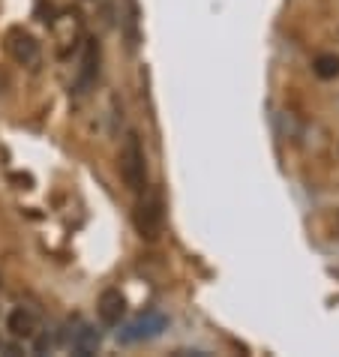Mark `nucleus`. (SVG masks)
<instances>
[{
    "label": "nucleus",
    "instance_id": "6e6552de",
    "mask_svg": "<svg viewBox=\"0 0 339 357\" xmlns=\"http://www.w3.org/2000/svg\"><path fill=\"white\" fill-rule=\"evenodd\" d=\"M312 73L322 78V82H333V78H339V54H333V52L318 54L312 61Z\"/></svg>",
    "mask_w": 339,
    "mask_h": 357
},
{
    "label": "nucleus",
    "instance_id": "0eeeda50",
    "mask_svg": "<svg viewBox=\"0 0 339 357\" xmlns=\"http://www.w3.org/2000/svg\"><path fill=\"white\" fill-rule=\"evenodd\" d=\"M99 345H103V336H99V331H96V327H91V324H84L82 331L73 333V351H75L78 357L96 354Z\"/></svg>",
    "mask_w": 339,
    "mask_h": 357
},
{
    "label": "nucleus",
    "instance_id": "20e7f679",
    "mask_svg": "<svg viewBox=\"0 0 339 357\" xmlns=\"http://www.w3.org/2000/svg\"><path fill=\"white\" fill-rule=\"evenodd\" d=\"M6 48H9V54H13V61L24 63V66L39 61V43L27 31H9Z\"/></svg>",
    "mask_w": 339,
    "mask_h": 357
},
{
    "label": "nucleus",
    "instance_id": "1a4fd4ad",
    "mask_svg": "<svg viewBox=\"0 0 339 357\" xmlns=\"http://www.w3.org/2000/svg\"><path fill=\"white\" fill-rule=\"evenodd\" d=\"M0 349H3V342H0Z\"/></svg>",
    "mask_w": 339,
    "mask_h": 357
},
{
    "label": "nucleus",
    "instance_id": "f03ea898",
    "mask_svg": "<svg viewBox=\"0 0 339 357\" xmlns=\"http://www.w3.org/2000/svg\"><path fill=\"white\" fill-rule=\"evenodd\" d=\"M121 172H123L126 186L135 195L147 186V156H144V144H142V138H138V132L126 135L123 151H121Z\"/></svg>",
    "mask_w": 339,
    "mask_h": 357
},
{
    "label": "nucleus",
    "instance_id": "423d86ee",
    "mask_svg": "<svg viewBox=\"0 0 339 357\" xmlns=\"http://www.w3.org/2000/svg\"><path fill=\"white\" fill-rule=\"evenodd\" d=\"M96 75H99V45L91 39L82 57V69H78V87H82V93H87V87H93Z\"/></svg>",
    "mask_w": 339,
    "mask_h": 357
},
{
    "label": "nucleus",
    "instance_id": "f257e3e1",
    "mask_svg": "<svg viewBox=\"0 0 339 357\" xmlns=\"http://www.w3.org/2000/svg\"><path fill=\"white\" fill-rule=\"evenodd\" d=\"M165 222V202L163 192L156 186H144L138 192V204H135V228L144 241H156Z\"/></svg>",
    "mask_w": 339,
    "mask_h": 357
},
{
    "label": "nucleus",
    "instance_id": "39448f33",
    "mask_svg": "<svg viewBox=\"0 0 339 357\" xmlns=\"http://www.w3.org/2000/svg\"><path fill=\"white\" fill-rule=\"evenodd\" d=\"M6 331L15 336V340H33L39 333V321L31 310H24V306H18V310L9 312L6 319Z\"/></svg>",
    "mask_w": 339,
    "mask_h": 357
},
{
    "label": "nucleus",
    "instance_id": "7ed1b4c3",
    "mask_svg": "<svg viewBox=\"0 0 339 357\" xmlns=\"http://www.w3.org/2000/svg\"><path fill=\"white\" fill-rule=\"evenodd\" d=\"M96 312H99V321H103V324L117 327L123 321V315H126V297L117 289H105L103 294H99Z\"/></svg>",
    "mask_w": 339,
    "mask_h": 357
}]
</instances>
